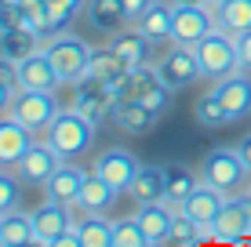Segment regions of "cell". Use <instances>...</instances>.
Wrapping results in <instances>:
<instances>
[{
  "mask_svg": "<svg viewBox=\"0 0 251 247\" xmlns=\"http://www.w3.org/2000/svg\"><path fill=\"white\" fill-rule=\"evenodd\" d=\"M127 69H131V62H127L120 51H113L109 44H102V47H95V55H91V73L88 76L109 84V88H117V84L127 76Z\"/></svg>",
  "mask_w": 251,
  "mask_h": 247,
  "instance_id": "cell-23",
  "label": "cell"
},
{
  "mask_svg": "<svg viewBox=\"0 0 251 247\" xmlns=\"http://www.w3.org/2000/svg\"><path fill=\"white\" fill-rule=\"evenodd\" d=\"M84 19H88L91 29L102 33V37H113L117 29H124V25L131 22L127 11H124V0H88Z\"/></svg>",
  "mask_w": 251,
  "mask_h": 247,
  "instance_id": "cell-19",
  "label": "cell"
},
{
  "mask_svg": "<svg viewBox=\"0 0 251 247\" xmlns=\"http://www.w3.org/2000/svg\"><path fill=\"white\" fill-rule=\"evenodd\" d=\"M88 175H91L88 167H80L76 160H66V164L51 175V182L44 185V193H48V197H55V200H62V203H69V207H76V200H80V189H84V182H88Z\"/></svg>",
  "mask_w": 251,
  "mask_h": 247,
  "instance_id": "cell-18",
  "label": "cell"
},
{
  "mask_svg": "<svg viewBox=\"0 0 251 247\" xmlns=\"http://www.w3.org/2000/svg\"><path fill=\"white\" fill-rule=\"evenodd\" d=\"M219 25L215 7L207 4H175V25H171V44L197 47L207 33Z\"/></svg>",
  "mask_w": 251,
  "mask_h": 247,
  "instance_id": "cell-7",
  "label": "cell"
},
{
  "mask_svg": "<svg viewBox=\"0 0 251 247\" xmlns=\"http://www.w3.org/2000/svg\"><path fill=\"white\" fill-rule=\"evenodd\" d=\"M44 47V37H40L37 29H29V25H19V29H4L0 33V51L4 55H11V58H29L33 51H40Z\"/></svg>",
  "mask_w": 251,
  "mask_h": 247,
  "instance_id": "cell-28",
  "label": "cell"
},
{
  "mask_svg": "<svg viewBox=\"0 0 251 247\" xmlns=\"http://www.w3.org/2000/svg\"><path fill=\"white\" fill-rule=\"evenodd\" d=\"M106 44L113 47V51H120L131 66H146V62H153V55H157V44H153V40L146 37L135 22H127L124 29H117Z\"/></svg>",
  "mask_w": 251,
  "mask_h": 247,
  "instance_id": "cell-16",
  "label": "cell"
},
{
  "mask_svg": "<svg viewBox=\"0 0 251 247\" xmlns=\"http://www.w3.org/2000/svg\"><path fill=\"white\" fill-rule=\"evenodd\" d=\"M37 138L40 135H33L15 113H4L0 116V167H15Z\"/></svg>",
  "mask_w": 251,
  "mask_h": 247,
  "instance_id": "cell-14",
  "label": "cell"
},
{
  "mask_svg": "<svg viewBox=\"0 0 251 247\" xmlns=\"http://www.w3.org/2000/svg\"><path fill=\"white\" fill-rule=\"evenodd\" d=\"M0 233H4V218H0Z\"/></svg>",
  "mask_w": 251,
  "mask_h": 247,
  "instance_id": "cell-48",
  "label": "cell"
},
{
  "mask_svg": "<svg viewBox=\"0 0 251 247\" xmlns=\"http://www.w3.org/2000/svg\"><path fill=\"white\" fill-rule=\"evenodd\" d=\"M251 236V215H248V203L244 193L226 200V207L219 211V218L207 229V240H219V244H244Z\"/></svg>",
  "mask_w": 251,
  "mask_h": 247,
  "instance_id": "cell-10",
  "label": "cell"
},
{
  "mask_svg": "<svg viewBox=\"0 0 251 247\" xmlns=\"http://www.w3.org/2000/svg\"><path fill=\"white\" fill-rule=\"evenodd\" d=\"M138 167H142V160H138L131 149L109 146V149L99 153V160H95L91 171L99 175L102 182H109L117 193H127V189H131V182H135V175H138Z\"/></svg>",
  "mask_w": 251,
  "mask_h": 247,
  "instance_id": "cell-9",
  "label": "cell"
},
{
  "mask_svg": "<svg viewBox=\"0 0 251 247\" xmlns=\"http://www.w3.org/2000/svg\"><path fill=\"white\" fill-rule=\"evenodd\" d=\"M237 44H240V69H248V73H251V29H248V33H240Z\"/></svg>",
  "mask_w": 251,
  "mask_h": 247,
  "instance_id": "cell-40",
  "label": "cell"
},
{
  "mask_svg": "<svg viewBox=\"0 0 251 247\" xmlns=\"http://www.w3.org/2000/svg\"><path fill=\"white\" fill-rule=\"evenodd\" d=\"M153 44H164L171 40V25H175V0H153L150 7L142 11V19L135 22Z\"/></svg>",
  "mask_w": 251,
  "mask_h": 247,
  "instance_id": "cell-20",
  "label": "cell"
},
{
  "mask_svg": "<svg viewBox=\"0 0 251 247\" xmlns=\"http://www.w3.org/2000/svg\"><path fill=\"white\" fill-rule=\"evenodd\" d=\"M157 120H160V113H153L146 102H117V109H113V124L124 135H150L157 127Z\"/></svg>",
  "mask_w": 251,
  "mask_h": 247,
  "instance_id": "cell-21",
  "label": "cell"
},
{
  "mask_svg": "<svg viewBox=\"0 0 251 247\" xmlns=\"http://www.w3.org/2000/svg\"><path fill=\"white\" fill-rule=\"evenodd\" d=\"M11 113L33 135H48L55 116L62 113V106H58L55 91H48V88H19L15 91V102H11Z\"/></svg>",
  "mask_w": 251,
  "mask_h": 247,
  "instance_id": "cell-5",
  "label": "cell"
},
{
  "mask_svg": "<svg viewBox=\"0 0 251 247\" xmlns=\"http://www.w3.org/2000/svg\"><path fill=\"white\" fill-rule=\"evenodd\" d=\"M11 102H15V88L0 84V116H4V113H11Z\"/></svg>",
  "mask_w": 251,
  "mask_h": 247,
  "instance_id": "cell-43",
  "label": "cell"
},
{
  "mask_svg": "<svg viewBox=\"0 0 251 247\" xmlns=\"http://www.w3.org/2000/svg\"><path fill=\"white\" fill-rule=\"evenodd\" d=\"M201 240H207V233L189 215L178 211L175 222H171V233H168V240H164V247H193V244H201Z\"/></svg>",
  "mask_w": 251,
  "mask_h": 247,
  "instance_id": "cell-34",
  "label": "cell"
},
{
  "mask_svg": "<svg viewBox=\"0 0 251 247\" xmlns=\"http://www.w3.org/2000/svg\"><path fill=\"white\" fill-rule=\"evenodd\" d=\"M175 4H207V0H175Z\"/></svg>",
  "mask_w": 251,
  "mask_h": 247,
  "instance_id": "cell-46",
  "label": "cell"
},
{
  "mask_svg": "<svg viewBox=\"0 0 251 247\" xmlns=\"http://www.w3.org/2000/svg\"><path fill=\"white\" fill-rule=\"evenodd\" d=\"M164 197H168V203H182L189 193L201 185V171H193V167H186V164H164Z\"/></svg>",
  "mask_w": 251,
  "mask_h": 247,
  "instance_id": "cell-24",
  "label": "cell"
},
{
  "mask_svg": "<svg viewBox=\"0 0 251 247\" xmlns=\"http://www.w3.org/2000/svg\"><path fill=\"white\" fill-rule=\"evenodd\" d=\"M157 69H160V80L168 84V88H175V91H186L189 84H197L201 80V62H197V51L193 47H182V44H175L168 51V55L157 62Z\"/></svg>",
  "mask_w": 251,
  "mask_h": 247,
  "instance_id": "cell-11",
  "label": "cell"
},
{
  "mask_svg": "<svg viewBox=\"0 0 251 247\" xmlns=\"http://www.w3.org/2000/svg\"><path fill=\"white\" fill-rule=\"evenodd\" d=\"M150 4H153V0H124V11H127V19H131V22H138Z\"/></svg>",
  "mask_w": 251,
  "mask_h": 247,
  "instance_id": "cell-42",
  "label": "cell"
},
{
  "mask_svg": "<svg viewBox=\"0 0 251 247\" xmlns=\"http://www.w3.org/2000/svg\"><path fill=\"white\" fill-rule=\"evenodd\" d=\"M4 4H7V0H0V7H4Z\"/></svg>",
  "mask_w": 251,
  "mask_h": 247,
  "instance_id": "cell-49",
  "label": "cell"
},
{
  "mask_svg": "<svg viewBox=\"0 0 251 247\" xmlns=\"http://www.w3.org/2000/svg\"><path fill=\"white\" fill-rule=\"evenodd\" d=\"M113 225L102 211H84V218L76 222L80 233V247H113Z\"/></svg>",
  "mask_w": 251,
  "mask_h": 247,
  "instance_id": "cell-26",
  "label": "cell"
},
{
  "mask_svg": "<svg viewBox=\"0 0 251 247\" xmlns=\"http://www.w3.org/2000/svg\"><path fill=\"white\" fill-rule=\"evenodd\" d=\"M113 247H150V236L138 218H120L113 225Z\"/></svg>",
  "mask_w": 251,
  "mask_h": 247,
  "instance_id": "cell-35",
  "label": "cell"
},
{
  "mask_svg": "<svg viewBox=\"0 0 251 247\" xmlns=\"http://www.w3.org/2000/svg\"><path fill=\"white\" fill-rule=\"evenodd\" d=\"M175 215H178V207H175V203H168V200L138 203L135 218L142 222L146 236H150V247H160L164 240H168V233H171V222H175Z\"/></svg>",
  "mask_w": 251,
  "mask_h": 247,
  "instance_id": "cell-17",
  "label": "cell"
},
{
  "mask_svg": "<svg viewBox=\"0 0 251 247\" xmlns=\"http://www.w3.org/2000/svg\"><path fill=\"white\" fill-rule=\"evenodd\" d=\"M0 84H7V88H15V91H19V88H22V73H19V58H11V55H4V51H0Z\"/></svg>",
  "mask_w": 251,
  "mask_h": 247,
  "instance_id": "cell-38",
  "label": "cell"
},
{
  "mask_svg": "<svg viewBox=\"0 0 251 247\" xmlns=\"http://www.w3.org/2000/svg\"><path fill=\"white\" fill-rule=\"evenodd\" d=\"M215 91H219L222 106H226V113H229V124L251 116V73L248 69H240V73L226 76V80H219V84H215Z\"/></svg>",
  "mask_w": 251,
  "mask_h": 247,
  "instance_id": "cell-15",
  "label": "cell"
},
{
  "mask_svg": "<svg viewBox=\"0 0 251 247\" xmlns=\"http://www.w3.org/2000/svg\"><path fill=\"white\" fill-rule=\"evenodd\" d=\"M226 200H229V197H226L222 189H215V185L201 182L182 203H178V211H182V215H189V218H193V222L207 233V229H211V222L219 218V211L226 207Z\"/></svg>",
  "mask_w": 251,
  "mask_h": 247,
  "instance_id": "cell-13",
  "label": "cell"
},
{
  "mask_svg": "<svg viewBox=\"0 0 251 247\" xmlns=\"http://www.w3.org/2000/svg\"><path fill=\"white\" fill-rule=\"evenodd\" d=\"M244 203H248V215H251V189H244Z\"/></svg>",
  "mask_w": 251,
  "mask_h": 247,
  "instance_id": "cell-45",
  "label": "cell"
},
{
  "mask_svg": "<svg viewBox=\"0 0 251 247\" xmlns=\"http://www.w3.org/2000/svg\"><path fill=\"white\" fill-rule=\"evenodd\" d=\"M157 80H160V69H157L153 62L131 66V69H127V76L117 84V95H120V102H142L146 91H150Z\"/></svg>",
  "mask_w": 251,
  "mask_h": 247,
  "instance_id": "cell-25",
  "label": "cell"
},
{
  "mask_svg": "<svg viewBox=\"0 0 251 247\" xmlns=\"http://www.w3.org/2000/svg\"><path fill=\"white\" fill-rule=\"evenodd\" d=\"M95 131H99V124H91L76 106H69L55 116V124H51V131L44 138L62 153L66 160H80L84 153H91V146H95Z\"/></svg>",
  "mask_w": 251,
  "mask_h": 247,
  "instance_id": "cell-4",
  "label": "cell"
},
{
  "mask_svg": "<svg viewBox=\"0 0 251 247\" xmlns=\"http://www.w3.org/2000/svg\"><path fill=\"white\" fill-rule=\"evenodd\" d=\"M19 73H22V88H48V91H58L62 88V80H58L55 66H51L48 51H33L29 58H22L19 62Z\"/></svg>",
  "mask_w": 251,
  "mask_h": 247,
  "instance_id": "cell-22",
  "label": "cell"
},
{
  "mask_svg": "<svg viewBox=\"0 0 251 247\" xmlns=\"http://www.w3.org/2000/svg\"><path fill=\"white\" fill-rule=\"evenodd\" d=\"M22 178L11 175V171H0V218L11 215L15 207H19V197H22Z\"/></svg>",
  "mask_w": 251,
  "mask_h": 247,
  "instance_id": "cell-36",
  "label": "cell"
},
{
  "mask_svg": "<svg viewBox=\"0 0 251 247\" xmlns=\"http://www.w3.org/2000/svg\"><path fill=\"white\" fill-rule=\"evenodd\" d=\"M62 164H66L62 153L51 146L48 138H37L29 149H25V157L15 164V175H19L25 185H40V189H44V185L51 182V175H55Z\"/></svg>",
  "mask_w": 251,
  "mask_h": 247,
  "instance_id": "cell-8",
  "label": "cell"
},
{
  "mask_svg": "<svg viewBox=\"0 0 251 247\" xmlns=\"http://www.w3.org/2000/svg\"><path fill=\"white\" fill-rule=\"evenodd\" d=\"M33 215V229H37V247H55L58 233L62 229L73 225V215H69V203L48 197L37 203V211H29Z\"/></svg>",
  "mask_w": 251,
  "mask_h": 247,
  "instance_id": "cell-12",
  "label": "cell"
},
{
  "mask_svg": "<svg viewBox=\"0 0 251 247\" xmlns=\"http://www.w3.org/2000/svg\"><path fill=\"white\" fill-rule=\"evenodd\" d=\"M237 153L244 157V164H248V171H251V131L244 135V138H237Z\"/></svg>",
  "mask_w": 251,
  "mask_h": 247,
  "instance_id": "cell-44",
  "label": "cell"
},
{
  "mask_svg": "<svg viewBox=\"0 0 251 247\" xmlns=\"http://www.w3.org/2000/svg\"><path fill=\"white\" fill-rule=\"evenodd\" d=\"M215 19H219L222 29L240 37V33L251 29V0H226L222 7H215Z\"/></svg>",
  "mask_w": 251,
  "mask_h": 247,
  "instance_id": "cell-33",
  "label": "cell"
},
{
  "mask_svg": "<svg viewBox=\"0 0 251 247\" xmlns=\"http://www.w3.org/2000/svg\"><path fill=\"white\" fill-rule=\"evenodd\" d=\"M222 4H226V0H207V7H222Z\"/></svg>",
  "mask_w": 251,
  "mask_h": 247,
  "instance_id": "cell-47",
  "label": "cell"
},
{
  "mask_svg": "<svg viewBox=\"0 0 251 247\" xmlns=\"http://www.w3.org/2000/svg\"><path fill=\"white\" fill-rule=\"evenodd\" d=\"M193 51H197V62H201L204 80L219 84V80H226V76L240 73V44H237V33L222 29V25H215V29L207 33Z\"/></svg>",
  "mask_w": 251,
  "mask_h": 247,
  "instance_id": "cell-2",
  "label": "cell"
},
{
  "mask_svg": "<svg viewBox=\"0 0 251 247\" xmlns=\"http://www.w3.org/2000/svg\"><path fill=\"white\" fill-rule=\"evenodd\" d=\"M120 193L113 189L109 182H102L99 175H88V182H84V189H80V200H76V207L80 211H106L109 203H117Z\"/></svg>",
  "mask_w": 251,
  "mask_h": 247,
  "instance_id": "cell-31",
  "label": "cell"
},
{
  "mask_svg": "<svg viewBox=\"0 0 251 247\" xmlns=\"http://www.w3.org/2000/svg\"><path fill=\"white\" fill-rule=\"evenodd\" d=\"M197 171H201V182L222 189L226 197L244 193V189H248V178H251L244 157L237 153V146H215V149H207Z\"/></svg>",
  "mask_w": 251,
  "mask_h": 247,
  "instance_id": "cell-1",
  "label": "cell"
},
{
  "mask_svg": "<svg viewBox=\"0 0 251 247\" xmlns=\"http://www.w3.org/2000/svg\"><path fill=\"white\" fill-rule=\"evenodd\" d=\"M37 244V229H33V215L15 207L11 215H4V233H0V247H25Z\"/></svg>",
  "mask_w": 251,
  "mask_h": 247,
  "instance_id": "cell-30",
  "label": "cell"
},
{
  "mask_svg": "<svg viewBox=\"0 0 251 247\" xmlns=\"http://www.w3.org/2000/svg\"><path fill=\"white\" fill-rule=\"evenodd\" d=\"M55 247H80V233H76V222L69 225V229H62V233H58Z\"/></svg>",
  "mask_w": 251,
  "mask_h": 247,
  "instance_id": "cell-41",
  "label": "cell"
},
{
  "mask_svg": "<svg viewBox=\"0 0 251 247\" xmlns=\"http://www.w3.org/2000/svg\"><path fill=\"white\" fill-rule=\"evenodd\" d=\"M193 120L204 127V131H219V127H226L229 124V113H226V106H222V98H219V91L215 88H207L201 98H197V106H193Z\"/></svg>",
  "mask_w": 251,
  "mask_h": 247,
  "instance_id": "cell-29",
  "label": "cell"
},
{
  "mask_svg": "<svg viewBox=\"0 0 251 247\" xmlns=\"http://www.w3.org/2000/svg\"><path fill=\"white\" fill-rule=\"evenodd\" d=\"M44 4H48V33H44V40H51L55 33H62L76 15H84L88 0H44Z\"/></svg>",
  "mask_w": 251,
  "mask_h": 247,
  "instance_id": "cell-32",
  "label": "cell"
},
{
  "mask_svg": "<svg viewBox=\"0 0 251 247\" xmlns=\"http://www.w3.org/2000/svg\"><path fill=\"white\" fill-rule=\"evenodd\" d=\"M117 88H109V84H102V80H95V76H84L80 84H73V106L80 109L84 116H88L91 124H106V120H113V109H117Z\"/></svg>",
  "mask_w": 251,
  "mask_h": 247,
  "instance_id": "cell-6",
  "label": "cell"
},
{
  "mask_svg": "<svg viewBox=\"0 0 251 247\" xmlns=\"http://www.w3.org/2000/svg\"><path fill=\"white\" fill-rule=\"evenodd\" d=\"M19 7L25 15V25L44 37V33H48V4H44V0H19Z\"/></svg>",
  "mask_w": 251,
  "mask_h": 247,
  "instance_id": "cell-37",
  "label": "cell"
},
{
  "mask_svg": "<svg viewBox=\"0 0 251 247\" xmlns=\"http://www.w3.org/2000/svg\"><path fill=\"white\" fill-rule=\"evenodd\" d=\"M44 51H48V58H51V66H55V73H58L62 84H80L84 76L91 73L95 47L84 37H76V33H69V29L55 33L51 40H44Z\"/></svg>",
  "mask_w": 251,
  "mask_h": 247,
  "instance_id": "cell-3",
  "label": "cell"
},
{
  "mask_svg": "<svg viewBox=\"0 0 251 247\" xmlns=\"http://www.w3.org/2000/svg\"><path fill=\"white\" fill-rule=\"evenodd\" d=\"M19 25H25V15H22L19 0H7V4L0 7V33L4 29H19Z\"/></svg>",
  "mask_w": 251,
  "mask_h": 247,
  "instance_id": "cell-39",
  "label": "cell"
},
{
  "mask_svg": "<svg viewBox=\"0 0 251 247\" xmlns=\"http://www.w3.org/2000/svg\"><path fill=\"white\" fill-rule=\"evenodd\" d=\"M164 189H168V185H164V167L142 164L127 193H131L135 203H153V200H168V197H164Z\"/></svg>",
  "mask_w": 251,
  "mask_h": 247,
  "instance_id": "cell-27",
  "label": "cell"
}]
</instances>
